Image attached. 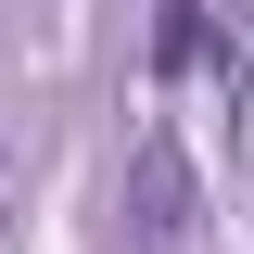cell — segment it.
<instances>
[{
  "label": "cell",
  "mask_w": 254,
  "mask_h": 254,
  "mask_svg": "<svg viewBox=\"0 0 254 254\" xmlns=\"http://www.w3.org/2000/svg\"><path fill=\"white\" fill-rule=\"evenodd\" d=\"M190 229H203L190 140H178V127H140V140H127V242H140V254H190Z\"/></svg>",
  "instance_id": "6da1fadb"
}]
</instances>
